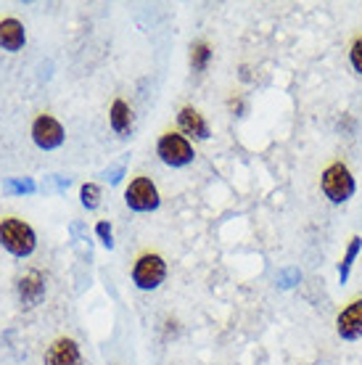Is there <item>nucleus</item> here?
<instances>
[{
    "label": "nucleus",
    "instance_id": "nucleus-1",
    "mask_svg": "<svg viewBox=\"0 0 362 365\" xmlns=\"http://www.w3.org/2000/svg\"><path fill=\"white\" fill-rule=\"evenodd\" d=\"M320 188L331 204H346L357 191V182H354L352 170L344 162H331L320 175Z\"/></svg>",
    "mask_w": 362,
    "mask_h": 365
},
{
    "label": "nucleus",
    "instance_id": "nucleus-2",
    "mask_svg": "<svg viewBox=\"0 0 362 365\" xmlns=\"http://www.w3.org/2000/svg\"><path fill=\"white\" fill-rule=\"evenodd\" d=\"M0 244L14 257H29L37 247V236L32 225H27L24 220L3 217L0 220Z\"/></svg>",
    "mask_w": 362,
    "mask_h": 365
},
{
    "label": "nucleus",
    "instance_id": "nucleus-3",
    "mask_svg": "<svg viewBox=\"0 0 362 365\" xmlns=\"http://www.w3.org/2000/svg\"><path fill=\"white\" fill-rule=\"evenodd\" d=\"M167 278V262L162 255L156 252H145L135 259L133 265V283H135L140 292H154L159 289Z\"/></svg>",
    "mask_w": 362,
    "mask_h": 365
},
{
    "label": "nucleus",
    "instance_id": "nucleus-4",
    "mask_svg": "<svg viewBox=\"0 0 362 365\" xmlns=\"http://www.w3.org/2000/svg\"><path fill=\"white\" fill-rule=\"evenodd\" d=\"M156 156L162 159L167 167H188L196 159L193 143L180 133H164L156 140Z\"/></svg>",
    "mask_w": 362,
    "mask_h": 365
},
{
    "label": "nucleus",
    "instance_id": "nucleus-5",
    "mask_svg": "<svg viewBox=\"0 0 362 365\" xmlns=\"http://www.w3.org/2000/svg\"><path fill=\"white\" fill-rule=\"evenodd\" d=\"M125 204L133 212H154V210H159L162 196H159V188L154 185V180L140 175V178L130 180V185H127Z\"/></svg>",
    "mask_w": 362,
    "mask_h": 365
},
{
    "label": "nucleus",
    "instance_id": "nucleus-6",
    "mask_svg": "<svg viewBox=\"0 0 362 365\" xmlns=\"http://www.w3.org/2000/svg\"><path fill=\"white\" fill-rule=\"evenodd\" d=\"M63 133L61 122L51 114H40V117L32 122V140H35L37 148H43V151H53L63 143Z\"/></svg>",
    "mask_w": 362,
    "mask_h": 365
},
{
    "label": "nucleus",
    "instance_id": "nucleus-7",
    "mask_svg": "<svg viewBox=\"0 0 362 365\" xmlns=\"http://www.w3.org/2000/svg\"><path fill=\"white\" fill-rule=\"evenodd\" d=\"M336 334L344 341H357L362 336V299L349 302L344 310L336 315Z\"/></svg>",
    "mask_w": 362,
    "mask_h": 365
},
{
    "label": "nucleus",
    "instance_id": "nucleus-8",
    "mask_svg": "<svg viewBox=\"0 0 362 365\" xmlns=\"http://www.w3.org/2000/svg\"><path fill=\"white\" fill-rule=\"evenodd\" d=\"M177 128H180V135H185L188 140H209V135H212L209 122L193 106H182L177 111Z\"/></svg>",
    "mask_w": 362,
    "mask_h": 365
},
{
    "label": "nucleus",
    "instance_id": "nucleus-9",
    "mask_svg": "<svg viewBox=\"0 0 362 365\" xmlns=\"http://www.w3.org/2000/svg\"><path fill=\"white\" fill-rule=\"evenodd\" d=\"M46 365H82L80 344L69 336L56 339L53 344L46 349Z\"/></svg>",
    "mask_w": 362,
    "mask_h": 365
},
{
    "label": "nucleus",
    "instance_id": "nucleus-10",
    "mask_svg": "<svg viewBox=\"0 0 362 365\" xmlns=\"http://www.w3.org/2000/svg\"><path fill=\"white\" fill-rule=\"evenodd\" d=\"M24 43H27L24 24H21L19 19H3V21H0V48L16 53V51L24 48Z\"/></svg>",
    "mask_w": 362,
    "mask_h": 365
},
{
    "label": "nucleus",
    "instance_id": "nucleus-11",
    "mask_svg": "<svg viewBox=\"0 0 362 365\" xmlns=\"http://www.w3.org/2000/svg\"><path fill=\"white\" fill-rule=\"evenodd\" d=\"M19 297H21L24 304L35 307L37 302L46 297V278L37 273V270L24 273L21 278H19Z\"/></svg>",
    "mask_w": 362,
    "mask_h": 365
},
{
    "label": "nucleus",
    "instance_id": "nucleus-12",
    "mask_svg": "<svg viewBox=\"0 0 362 365\" xmlns=\"http://www.w3.org/2000/svg\"><path fill=\"white\" fill-rule=\"evenodd\" d=\"M109 122H111V130H114V133H119V135H125L127 130L133 128V111H130V106H127L122 98H117L114 103H111Z\"/></svg>",
    "mask_w": 362,
    "mask_h": 365
},
{
    "label": "nucleus",
    "instance_id": "nucleus-13",
    "mask_svg": "<svg viewBox=\"0 0 362 365\" xmlns=\"http://www.w3.org/2000/svg\"><path fill=\"white\" fill-rule=\"evenodd\" d=\"M360 252H362V236H352L349 244H346V252H344V257H341V262H338V283L349 281L352 267H354V262H357Z\"/></svg>",
    "mask_w": 362,
    "mask_h": 365
},
{
    "label": "nucleus",
    "instance_id": "nucleus-14",
    "mask_svg": "<svg viewBox=\"0 0 362 365\" xmlns=\"http://www.w3.org/2000/svg\"><path fill=\"white\" fill-rule=\"evenodd\" d=\"M209 61H212V46H209L207 40L193 43L190 46V66H193V72H207Z\"/></svg>",
    "mask_w": 362,
    "mask_h": 365
},
{
    "label": "nucleus",
    "instance_id": "nucleus-15",
    "mask_svg": "<svg viewBox=\"0 0 362 365\" xmlns=\"http://www.w3.org/2000/svg\"><path fill=\"white\" fill-rule=\"evenodd\" d=\"M80 201L85 210H98L100 207V188L95 182H85L80 188Z\"/></svg>",
    "mask_w": 362,
    "mask_h": 365
},
{
    "label": "nucleus",
    "instance_id": "nucleus-16",
    "mask_svg": "<svg viewBox=\"0 0 362 365\" xmlns=\"http://www.w3.org/2000/svg\"><path fill=\"white\" fill-rule=\"evenodd\" d=\"M299 281H301V273L296 267H286V270L278 273V286H281V289H294Z\"/></svg>",
    "mask_w": 362,
    "mask_h": 365
},
{
    "label": "nucleus",
    "instance_id": "nucleus-17",
    "mask_svg": "<svg viewBox=\"0 0 362 365\" xmlns=\"http://www.w3.org/2000/svg\"><path fill=\"white\" fill-rule=\"evenodd\" d=\"M349 64H352V69L362 77V35L354 37L352 48H349Z\"/></svg>",
    "mask_w": 362,
    "mask_h": 365
},
{
    "label": "nucleus",
    "instance_id": "nucleus-18",
    "mask_svg": "<svg viewBox=\"0 0 362 365\" xmlns=\"http://www.w3.org/2000/svg\"><path fill=\"white\" fill-rule=\"evenodd\" d=\"M6 191H14V193H35L37 185H35V180L24 178V180H9V182H6Z\"/></svg>",
    "mask_w": 362,
    "mask_h": 365
},
{
    "label": "nucleus",
    "instance_id": "nucleus-19",
    "mask_svg": "<svg viewBox=\"0 0 362 365\" xmlns=\"http://www.w3.org/2000/svg\"><path fill=\"white\" fill-rule=\"evenodd\" d=\"M95 233H98V238L103 241V247H114V230H111V222H106V220H100L98 225H95Z\"/></svg>",
    "mask_w": 362,
    "mask_h": 365
},
{
    "label": "nucleus",
    "instance_id": "nucleus-20",
    "mask_svg": "<svg viewBox=\"0 0 362 365\" xmlns=\"http://www.w3.org/2000/svg\"><path fill=\"white\" fill-rule=\"evenodd\" d=\"M122 175H125V167H117V170H111V173H109V180L119 182V180H122Z\"/></svg>",
    "mask_w": 362,
    "mask_h": 365
},
{
    "label": "nucleus",
    "instance_id": "nucleus-21",
    "mask_svg": "<svg viewBox=\"0 0 362 365\" xmlns=\"http://www.w3.org/2000/svg\"><path fill=\"white\" fill-rule=\"evenodd\" d=\"M230 109L238 111V114H241V111L246 109V106H244V101H236V98H233V101H230Z\"/></svg>",
    "mask_w": 362,
    "mask_h": 365
}]
</instances>
